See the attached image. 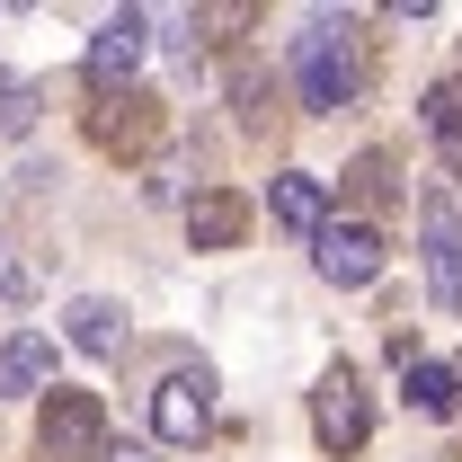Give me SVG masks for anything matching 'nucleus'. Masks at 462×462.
Listing matches in <instances>:
<instances>
[{"mask_svg":"<svg viewBox=\"0 0 462 462\" xmlns=\"http://www.w3.org/2000/svg\"><path fill=\"white\" fill-rule=\"evenodd\" d=\"M36 445H45V462H98L107 454V409H98V392L54 383L45 392V418H36Z\"/></svg>","mask_w":462,"mask_h":462,"instance_id":"f03ea898","label":"nucleus"},{"mask_svg":"<svg viewBox=\"0 0 462 462\" xmlns=\"http://www.w3.org/2000/svg\"><path fill=\"white\" fill-rule=\"evenodd\" d=\"M311 267L329 276V285H374L383 276V231H365V223H329L320 240H311Z\"/></svg>","mask_w":462,"mask_h":462,"instance_id":"423d86ee","label":"nucleus"},{"mask_svg":"<svg viewBox=\"0 0 462 462\" xmlns=\"http://www.w3.org/2000/svg\"><path fill=\"white\" fill-rule=\"evenodd\" d=\"M427 134H436V152H445V161H454L462 170V89H427Z\"/></svg>","mask_w":462,"mask_h":462,"instance_id":"ddd939ff","label":"nucleus"},{"mask_svg":"<svg viewBox=\"0 0 462 462\" xmlns=\"http://www.w3.org/2000/svg\"><path fill=\"white\" fill-rule=\"evenodd\" d=\"M311 427H320V445H329V454H356V445L374 436V409H365L356 365H329V374H320V392H311Z\"/></svg>","mask_w":462,"mask_h":462,"instance_id":"7ed1b4c3","label":"nucleus"},{"mask_svg":"<svg viewBox=\"0 0 462 462\" xmlns=\"http://www.w3.org/2000/svg\"><path fill=\"white\" fill-rule=\"evenodd\" d=\"M214 427V374L196 365V374H170L161 392H152V436L161 445H196Z\"/></svg>","mask_w":462,"mask_h":462,"instance_id":"39448f33","label":"nucleus"},{"mask_svg":"<svg viewBox=\"0 0 462 462\" xmlns=\"http://www.w3.org/2000/svg\"><path fill=\"white\" fill-rule=\"evenodd\" d=\"M143 45H152V18H143V9H116L107 27L89 36V54H80V71H89V89H116V80H134V62H143Z\"/></svg>","mask_w":462,"mask_h":462,"instance_id":"0eeeda50","label":"nucleus"},{"mask_svg":"<svg viewBox=\"0 0 462 462\" xmlns=\"http://www.w3.org/2000/svg\"><path fill=\"white\" fill-rule=\"evenodd\" d=\"M240 223H249V205H240V196H196V205H187L196 249H231V240H240Z\"/></svg>","mask_w":462,"mask_h":462,"instance_id":"f8f14e48","label":"nucleus"},{"mask_svg":"<svg viewBox=\"0 0 462 462\" xmlns=\"http://www.w3.org/2000/svg\"><path fill=\"white\" fill-rule=\"evenodd\" d=\"M418 240H427V293H436V311H462V214L445 196H418Z\"/></svg>","mask_w":462,"mask_h":462,"instance_id":"20e7f679","label":"nucleus"},{"mask_svg":"<svg viewBox=\"0 0 462 462\" xmlns=\"http://www.w3.org/2000/svg\"><path fill=\"white\" fill-rule=\"evenodd\" d=\"M107 462H143V454H134V445H125V454H107Z\"/></svg>","mask_w":462,"mask_h":462,"instance_id":"2eb2a0df","label":"nucleus"},{"mask_svg":"<svg viewBox=\"0 0 462 462\" xmlns=\"http://www.w3.org/2000/svg\"><path fill=\"white\" fill-rule=\"evenodd\" d=\"M0 392H54V338L45 329H9L0 338Z\"/></svg>","mask_w":462,"mask_h":462,"instance_id":"1a4fd4ad","label":"nucleus"},{"mask_svg":"<svg viewBox=\"0 0 462 462\" xmlns=\"http://www.w3.org/2000/svg\"><path fill=\"white\" fill-rule=\"evenodd\" d=\"M267 214L285 231H302V240H320V231H329V187L311 170H285V178H267Z\"/></svg>","mask_w":462,"mask_h":462,"instance_id":"6e6552de","label":"nucleus"},{"mask_svg":"<svg viewBox=\"0 0 462 462\" xmlns=\"http://www.w3.org/2000/svg\"><path fill=\"white\" fill-rule=\"evenodd\" d=\"M409 409H418V418H454V409H462V374L418 356V365H409Z\"/></svg>","mask_w":462,"mask_h":462,"instance_id":"9b49d317","label":"nucleus"},{"mask_svg":"<svg viewBox=\"0 0 462 462\" xmlns=\"http://www.w3.org/2000/svg\"><path fill=\"white\" fill-rule=\"evenodd\" d=\"M62 338L80 346V356H125V311H116L107 293H80L62 311Z\"/></svg>","mask_w":462,"mask_h":462,"instance_id":"9d476101","label":"nucleus"},{"mask_svg":"<svg viewBox=\"0 0 462 462\" xmlns=\"http://www.w3.org/2000/svg\"><path fill=\"white\" fill-rule=\"evenodd\" d=\"M293 80H302V107L311 116H338L356 98V36H346V18H311L302 36H293Z\"/></svg>","mask_w":462,"mask_h":462,"instance_id":"f257e3e1","label":"nucleus"},{"mask_svg":"<svg viewBox=\"0 0 462 462\" xmlns=\"http://www.w3.org/2000/svg\"><path fill=\"white\" fill-rule=\"evenodd\" d=\"M36 107H45V98H36V80H9V71H0V134H27Z\"/></svg>","mask_w":462,"mask_h":462,"instance_id":"4468645a","label":"nucleus"}]
</instances>
